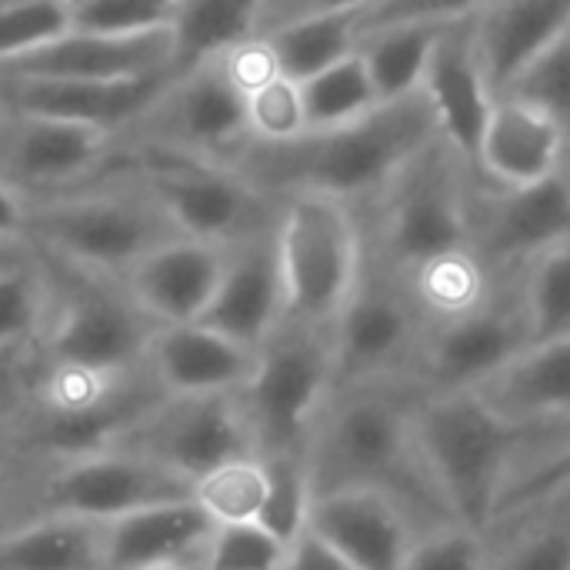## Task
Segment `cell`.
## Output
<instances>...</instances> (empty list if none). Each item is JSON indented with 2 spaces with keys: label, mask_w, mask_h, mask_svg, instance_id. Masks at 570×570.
<instances>
[{
  "label": "cell",
  "mask_w": 570,
  "mask_h": 570,
  "mask_svg": "<svg viewBox=\"0 0 570 570\" xmlns=\"http://www.w3.org/2000/svg\"><path fill=\"white\" fill-rule=\"evenodd\" d=\"M411 381L337 387L304 448L314 498L334 491H377L397 501L421 534L454 524L424 468Z\"/></svg>",
  "instance_id": "obj_1"
},
{
  "label": "cell",
  "mask_w": 570,
  "mask_h": 570,
  "mask_svg": "<svg viewBox=\"0 0 570 570\" xmlns=\"http://www.w3.org/2000/svg\"><path fill=\"white\" fill-rule=\"evenodd\" d=\"M434 137L431 104L417 90L344 127L304 130L281 144L244 140L227 157V167L277 204L314 194L361 207Z\"/></svg>",
  "instance_id": "obj_2"
},
{
  "label": "cell",
  "mask_w": 570,
  "mask_h": 570,
  "mask_svg": "<svg viewBox=\"0 0 570 570\" xmlns=\"http://www.w3.org/2000/svg\"><path fill=\"white\" fill-rule=\"evenodd\" d=\"M414 434L448 518L488 538L504 488L570 428L518 424L478 391H448L417 397Z\"/></svg>",
  "instance_id": "obj_3"
},
{
  "label": "cell",
  "mask_w": 570,
  "mask_h": 570,
  "mask_svg": "<svg viewBox=\"0 0 570 570\" xmlns=\"http://www.w3.org/2000/svg\"><path fill=\"white\" fill-rule=\"evenodd\" d=\"M180 237L167 214L124 174L30 200L27 244L87 274H127L144 254Z\"/></svg>",
  "instance_id": "obj_4"
},
{
  "label": "cell",
  "mask_w": 570,
  "mask_h": 570,
  "mask_svg": "<svg viewBox=\"0 0 570 570\" xmlns=\"http://www.w3.org/2000/svg\"><path fill=\"white\" fill-rule=\"evenodd\" d=\"M471 164L438 134L367 204L354 207L364 240L401 274L471 247Z\"/></svg>",
  "instance_id": "obj_5"
},
{
  "label": "cell",
  "mask_w": 570,
  "mask_h": 570,
  "mask_svg": "<svg viewBox=\"0 0 570 570\" xmlns=\"http://www.w3.org/2000/svg\"><path fill=\"white\" fill-rule=\"evenodd\" d=\"M110 170L134 180L174 224L180 237L230 247L257 230L277 224L281 204L250 187L237 170L220 160L160 154V150H117Z\"/></svg>",
  "instance_id": "obj_6"
},
{
  "label": "cell",
  "mask_w": 570,
  "mask_h": 570,
  "mask_svg": "<svg viewBox=\"0 0 570 570\" xmlns=\"http://www.w3.org/2000/svg\"><path fill=\"white\" fill-rule=\"evenodd\" d=\"M428 327L431 324L414 304L404 274L364 240L357 281L331 324L334 391L377 381H411Z\"/></svg>",
  "instance_id": "obj_7"
},
{
  "label": "cell",
  "mask_w": 570,
  "mask_h": 570,
  "mask_svg": "<svg viewBox=\"0 0 570 570\" xmlns=\"http://www.w3.org/2000/svg\"><path fill=\"white\" fill-rule=\"evenodd\" d=\"M361 254L364 237L351 204L314 194L281 200L277 257L284 274L287 321L331 331L357 281Z\"/></svg>",
  "instance_id": "obj_8"
},
{
  "label": "cell",
  "mask_w": 570,
  "mask_h": 570,
  "mask_svg": "<svg viewBox=\"0 0 570 570\" xmlns=\"http://www.w3.org/2000/svg\"><path fill=\"white\" fill-rule=\"evenodd\" d=\"M331 394V331L284 317L257 351L254 374L240 391L261 454H304Z\"/></svg>",
  "instance_id": "obj_9"
},
{
  "label": "cell",
  "mask_w": 570,
  "mask_h": 570,
  "mask_svg": "<svg viewBox=\"0 0 570 570\" xmlns=\"http://www.w3.org/2000/svg\"><path fill=\"white\" fill-rule=\"evenodd\" d=\"M244 140H250L244 97L230 83L220 57L177 70L114 137L117 150H160L220 164H227Z\"/></svg>",
  "instance_id": "obj_10"
},
{
  "label": "cell",
  "mask_w": 570,
  "mask_h": 570,
  "mask_svg": "<svg viewBox=\"0 0 570 570\" xmlns=\"http://www.w3.org/2000/svg\"><path fill=\"white\" fill-rule=\"evenodd\" d=\"M104 448L150 458L190 484L220 464L261 454L240 394L167 397L160 407H144Z\"/></svg>",
  "instance_id": "obj_11"
},
{
  "label": "cell",
  "mask_w": 570,
  "mask_h": 570,
  "mask_svg": "<svg viewBox=\"0 0 570 570\" xmlns=\"http://www.w3.org/2000/svg\"><path fill=\"white\" fill-rule=\"evenodd\" d=\"M531 344L521 281L511 277L481 307L428 327L411 384L421 394L474 391Z\"/></svg>",
  "instance_id": "obj_12"
},
{
  "label": "cell",
  "mask_w": 570,
  "mask_h": 570,
  "mask_svg": "<svg viewBox=\"0 0 570 570\" xmlns=\"http://www.w3.org/2000/svg\"><path fill=\"white\" fill-rule=\"evenodd\" d=\"M471 250L498 274L518 277L551 247L570 240V177L561 170L524 187H494L474 174Z\"/></svg>",
  "instance_id": "obj_13"
},
{
  "label": "cell",
  "mask_w": 570,
  "mask_h": 570,
  "mask_svg": "<svg viewBox=\"0 0 570 570\" xmlns=\"http://www.w3.org/2000/svg\"><path fill=\"white\" fill-rule=\"evenodd\" d=\"M114 164V134L7 110L0 120V184L27 200L57 197L100 180Z\"/></svg>",
  "instance_id": "obj_14"
},
{
  "label": "cell",
  "mask_w": 570,
  "mask_h": 570,
  "mask_svg": "<svg viewBox=\"0 0 570 570\" xmlns=\"http://www.w3.org/2000/svg\"><path fill=\"white\" fill-rule=\"evenodd\" d=\"M190 494L194 484L167 471L164 464L120 448H100L70 458V464L50 481L47 504L50 514L110 524L134 511L180 501Z\"/></svg>",
  "instance_id": "obj_15"
},
{
  "label": "cell",
  "mask_w": 570,
  "mask_h": 570,
  "mask_svg": "<svg viewBox=\"0 0 570 570\" xmlns=\"http://www.w3.org/2000/svg\"><path fill=\"white\" fill-rule=\"evenodd\" d=\"M284 317L287 297L274 224L227 247L224 277L200 324L247 351H261Z\"/></svg>",
  "instance_id": "obj_16"
},
{
  "label": "cell",
  "mask_w": 570,
  "mask_h": 570,
  "mask_svg": "<svg viewBox=\"0 0 570 570\" xmlns=\"http://www.w3.org/2000/svg\"><path fill=\"white\" fill-rule=\"evenodd\" d=\"M157 324L124 294L87 287L67 297L50 331L57 364L94 374H124L147 357Z\"/></svg>",
  "instance_id": "obj_17"
},
{
  "label": "cell",
  "mask_w": 570,
  "mask_h": 570,
  "mask_svg": "<svg viewBox=\"0 0 570 570\" xmlns=\"http://www.w3.org/2000/svg\"><path fill=\"white\" fill-rule=\"evenodd\" d=\"M170 70H177L170 27L140 33H97L73 27L47 47L0 63V77L53 80H130Z\"/></svg>",
  "instance_id": "obj_18"
},
{
  "label": "cell",
  "mask_w": 570,
  "mask_h": 570,
  "mask_svg": "<svg viewBox=\"0 0 570 570\" xmlns=\"http://www.w3.org/2000/svg\"><path fill=\"white\" fill-rule=\"evenodd\" d=\"M224 261L227 247L170 237L124 274V291L157 327L200 324L224 277Z\"/></svg>",
  "instance_id": "obj_19"
},
{
  "label": "cell",
  "mask_w": 570,
  "mask_h": 570,
  "mask_svg": "<svg viewBox=\"0 0 570 570\" xmlns=\"http://www.w3.org/2000/svg\"><path fill=\"white\" fill-rule=\"evenodd\" d=\"M307 531L354 570H401L421 538L411 514L377 491H334L311 501Z\"/></svg>",
  "instance_id": "obj_20"
},
{
  "label": "cell",
  "mask_w": 570,
  "mask_h": 570,
  "mask_svg": "<svg viewBox=\"0 0 570 570\" xmlns=\"http://www.w3.org/2000/svg\"><path fill=\"white\" fill-rule=\"evenodd\" d=\"M421 94L431 104L438 134L471 164H478V150L494 110V90L484 77V67L474 50L471 20L451 23L441 30L438 47L431 53Z\"/></svg>",
  "instance_id": "obj_21"
},
{
  "label": "cell",
  "mask_w": 570,
  "mask_h": 570,
  "mask_svg": "<svg viewBox=\"0 0 570 570\" xmlns=\"http://www.w3.org/2000/svg\"><path fill=\"white\" fill-rule=\"evenodd\" d=\"M570 140L538 104L504 94L494 100L474 174L494 187H524L564 170Z\"/></svg>",
  "instance_id": "obj_22"
},
{
  "label": "cell",
  "mask_w": 570,
  "mask_h": 570,
  "mask_svg": "<svg viewBox=\"0 0 570 570\" xmlns=\"http://www.w3.org/2000/svg\"><path fill=\"white\" fill-rule=\"evenodd\" d=\"M130 77V80H53V77H0L3 97L10 110L40 114L53 120H70L83 127H97L107 134H120L174 77Z\"/></svg>",
  "instance_id": "obj_23"
},
{
  "label": "cell",
  "mask_w": 570,
  "mask_h": 570,
  "mask_svg": "<svg viewBox=\"0 0 570 570\" xmlns=\"http://www.w3.org/2000/svg\"><path fill=\"white\" fill-rule=\"evenodd\" d=\"M147 361L167 397H210L240 394L254 374L257 351H247L204 324H180L154 331Z\"/></svg>",
  "instance_id": "obj_24"
},
{
  "label": "cell",
  "mask_w": 570,
  "mask_h": 570,
  "mask_svg": "<svg viewBox=\"0 0 570 570\" xmlns=\"http://www.w3.org/2000/svg\"><path fill=\"white\" fill-rule=\"evenodd\" d=\"M568 27L570 0H491L471 20V37L494 97L508 94Z\"/></svg>",
  "instance_id": "obj_25"
},
{
  "label": "cell",
  "mask_w": 570,
  "mask_h": 570,
  "mask_svg": "<svg viewBox=\"0 0 570 570\" xmlns=\"http://www.w3.org/2000/svg\"><path fill=\"white\" fill-rule=\"evenodd\" d=\"M214 521L190 498L154 504L134 511L120 521L104 524L107 570H147L164 564H194L204 561V551L214 534Z\"/></svg>",
  "instance_id": "obj_26"
},
{
  "label": "cell",
  "mask_w": 570,
  "mask_h": 570,
  "mask_svg": "<svg viewBox=\"0 0 570 570\" xmlns=\"http://www.w3.org/2000/svg\"><path fill=\"white\" fill-rule=\"evenodd\" d=\"M474 391L518 424L570 428V334L531 344Z\"/></svg>",
  "instance_id": "obj_27"
},
{
  "label": "cell",
  "mask_w": 570,
  "mask_h": 570,
  "mask_svg": "<svg viewBox=\"0 0 570 570\" xmlns=\"http://www.w3.org/2000/svg\"><path fill=\"white\" fill-rule=\"evenodd\" d=\"M0 570H107L104 524L47 514L0 534Z\"/></svg>",
  "instance_id": "obj_28"
},
{
  "label": "cell",
  "mask_w": 570,
  "mask_h": 570,
  "mask_svg": "<svg viewBox=\"0 0 570 570\" xmlns=\"http://www.w3.org/2000/svg\"><path fill=\"white\" fill-rule=\"evenodd\" d=\"M404 281L411 287L414 304L428 317V324L454 321L481 307L504 284V277H498L471 247H458L441 257H431L404 271Z\"/></svg>",
  "instance_id": "obj_29"
},
{
  "label": "cell",
  "mask_w": 570,
  "mask_h": 570,
  "mask_svg": "<svg viewBox=\"0 0 570 570\" xmlns=\"http://www.w3.org/2000/svg\"><path fill=\"white\" fill-rule=\"evenodd\" d=\"M264 0H177L170 17L174 63L187 70L257 37Z\"/></svg>",
  "instance_id": "obj_30"
},
{
  "label": "cell",
  "mask_w": 570,
  "mask_h": 570,
  "mask_svg": "<svg viewBox=\"0 0 570 570\" xmlns=\"http://www.w3.org/2000/svg\"><path fill=\"white\" fill-rule=\"evenodd\" d=\"M441 30L444 27L431 23H404L361 33L357 53L374 80L381 104H394L421 90Z\"/></svg>",
  "instance_id": "obj_31"
},
{
  "label": "cell",
  "mask_w": 570,
  "mask_h": 570,
  "mask_svg": "<svg viewBox=\"0 0 570 570\" xmlns=\"http://www.w3.org/2000/svg\"><path fill=\"white\" fill-rule=\"evenodd\" d=\"M277 67L284 77L304 83L331 63L351 57L361 40V10L357 13H324L287 23L267 33Z\"/></svg>",
  "instance_id": "obj_32"
},
{
  "label": "cell",
  "mask_w": 570,
  "mask_h": 570,
  "mask_svg": "<svg viewBox=\"0 0 570 570\" xmlns=\"http://www.w3.org/2000/svg\"><path fill=\"white\" fill-rule=\"evenodd\" d=\"M301 90H304L307 130L344 127V124L364 120L367 114L384 107L357 50L351 57L331 63L327 70L314 73L311 80H304Z\"/></svg>",
  "instance_id": "obj_33"
},
{
  "label": "cell",
  "mask_w": 570,
  "mask_h": 570,
  "mask_svg": "<svg viewBox=\"0 0 570 570\" xmlns=\"http://www.w3.org/2000/svg\"><path fill=\"white\" fill-rule=\"evenodd\" d=\"M484 570H570V518L544 511L488 534Z\"/></svg>",
  "instance_id": "obj_34"
},
{
  "label": "cell",
  "mask_w": 570,
  "mask_h": 570,
  "mask_svg": "<svg viewBox=\"0 0 570 570\" xmlns=\"http://www.w3.org/2000/svg\"><path fill=\"white\" fill-rule=\"evenodd\" d=\"M194 501L207 511L214 524L261 521L267 501V461L261 454H250L214 468L194 484Z\"/></svg>",
  "instance_id": "obj_35"
},
{
  "label": "cell",
  "mask_w": 570,
  "mask_h": 570,
  "mask_svg": "<svg viewBox=\"0 0 570 570\" xmlns=\"http://www.w3.org/2000/svg\"><path fill=\"white\" fill-rule=\"evenodd\" d=\"M521 297L528 307L531 341H554L570 334V240L551 247L521 274Z\"/></svg>",
  "instance_id": "obj_36"
},
{
  "label": "cell",
  "mask_w": 570,
  "mask_h": 570,
  "mask_svg": "<svg viewBox=\"0 0 570 570\" xmlns=\"http://www.w3.org/2000/svg\"><path fill=\"white\" fill-rule=\"evenodd\" d=\"M570 501V434L551 448L548 454L534 458L501 494L498 511H494V524L488 534L504 531L518 521H528L554 504Z\"/></svg>",
  "instance_id": "obj_37"
},
{
  "label": "cell",
  "mask_w": 570,
  "mask_h": 570,
  "mask_svg": "<svg viewBox=\"0 0 570 570\" xmlns=\"http://www.w3.org/2000/svg\"><path fill=\"white\" fill-rule=\"evenodd\" d=\"M27 247L30 244L20 240L0 257V347L27 341L43 321L47 287Z\"/></svg>",
  "instance_id": "obj_38"
},
{
  "label": "cell",
  "mask_w": 570,
  "mask_h": 570,
  "mask_svg": "<svg viewBox=\"0 0 570 570\" xmlns=\"http://www.w3.org/2000/svg\"><path fill=\"white\" fill-rule=\"evenodd\" d=\"M267 461V501L261 521L287 548L304 534L314 488L304 454H261Z\"/></svg>",
  "instance_id": "obj_39"
},
{
  "label": "cell",
  "mask_w": 570,
  "mask_h": 570,
  "mask_svg": "<svg viewBox=\"0 0 570 570\" xmlns=\"http://www.w3.org/2000/svg\"><path fill=\"white\" fill-rule=\"evenodd\" d=\"M73 30V7L63 0H3L0 3V63L47 47Z\"/></svg>",
  "instance_id": "obj_40"
},
{
  "label": "cell",
  "mask_w": 570,
  "mask_h": 570,
  "mask_svg": "<svg viewBox=\"0 0 570 570\" xmlns=\"http://www.w3.org/2000/svg\"><path fill=\"white\" fill-rule=\"evenodd\" d=\"M244 114H247L250 140L281 144V140H294L307 130L304 90L297 80H291L284 73L274 77L271 83L257 87L254 94H247Z\"/></svg>",
  "instance_id": "obj_41"
},
{
  "label": "cell",
  "mask_w": 570,
  "mask_h": 570,
  "mask_svg": "<svg viewBox=\"0 0 570 570\" xmlns=\"http://www.w3.org/2000/svg\"><path fill=\"white\" fill-rule=\"evenodd\" d=\"M287 544L264 524H217L204 551V570H284Z\"/></svg>",
  "instance_id": "obj_42"
},
{
  "label": "cell",
  "mask_w": 570,
  "mask_h": 570,
  "mask_svg": "<svg viewBox=\"0 0 570 570\" xmlns=\"http://www.w3.org/2000/svg\"><path fill=\"white\" fill-rule=\"evenodd\" d=\"M508 94L538 104L544 114H551L561 124L570 140V27L524 70V77Z\"/></svg>",
  "instance_id": "obj_43"
},
{
  "label": "cell",
  "mask_w": 570,
  "mask_h": 570,
  "mask_svg": "<svg viewBox=\"0 0 570 570\" xmlns=\"http://www.w3.org/2000/svg\"><path fill=\"white\" fill-rule=\"evenodd\" d=\"M488 561V538L461 528L444 524L421 534L401 570H484Z\"/></svg>",
  "instance_id": "obj_44"
},
{
  "label": "cell",
  "mask_w": 570,
  "mask_h": 570,
  "mask_svg": "<svg viewBox=\"0 0 570 570\" xmlns=\"http://www.w3.org/2000/svg\"><path fill=\"white\" fill-rule=\"evenodd\" d=\"M491 0H374L361 10V33L404 27V23H431L451 27L474 20Z\"/></svg>",
  "instance_id": "obj_45"
},
{
  "label": "cell",
  "mask_w": 570,
  "mask_h": 570,
  "mask_svg": "<svg viewBox=\"0 0 570 570\" xmlns=\"http://www.w3.org/2000/svg\"><path fill=\"white\" fill-rule=\"evenodd\" d=\"M177 0H83L73 7V27L97 33H140L167 27Z\"/></svg>",
  "instance_id": "obj_46"
},
{
  "label": "cell",
  "mask_w": 570,
  "mask_h": 570,
  "mask_svg": "<svg viewBox=\"0 0 570 570\" xmlns=\"http://www.w3.org/2000/svg\"><path fill=\"white\" fill-rule=\"evenodd\" d=\"M220 63L230 77V83L240 90V97L254 94L257 87L271 83L274 77H281L274 47L267 37H250L237 47H230L227 53H220Z\"/></svg>",
  "instance_id": "obj_47"
},
{
  "label": "cell",
  "mask_w": 570,
  "mask_h": 570,
  "mask_svg": "<svg viewBox=\"0 0 570 570\" xmlns=\"http://www.w3.org/2000/svg\"><path fill=\"white\" fill-rule=\"evenodd\" d=\"M374 0H264L257 17V37H267L287 23L324 17V13H357Z\"/></svg>",
  "instance_id": "obj_48"
},
{
  "label": "cell",
  "mask_w": 570,
  "mask_h": 570,
  "mask_svg": "<svg viewBox=\"0 0 570 570\" xmlns=\"http://www.w3.org/2000/svg\"><path fill=\"white\" fill-rule=\"evenodd\" d=\"M284 570H354L334 548H327L314 531L304 528V534L287 548Z\"/></svg>",
  "instance_id": "obj_49"
},
{
  "label": "cell",
  "mask_w": 570,
  "mask_h": 570,
  "mask_svg": "<svg viewBox=\"0 0 570 570\" xmlns=\"http://www.w3.org/2000/svg\"><path fill=\"white\" fill-rule=\"evenodd\" d=\"M27 214L30 200L0 184V240H27Z\"/></svg>",
  "instance_id": "obj_50"
},
{
  "label": "cell",
  "mask_w": 570,
  "mask_h": 570,
  "mask_svg": "<svg viewBox=\"0 0 570 570\" xmlns=\"http://www.w3.org/2000/svg\"><path fill=\"white\" fill-rule=\"evenodd\" d=\"M147 570H204L200 564H164V568H147Z\"/></svg>",
  "instance_id": "obj_51"
},
{
  "label": "cell",
  "mask_w": 570,
  "mask_h": 570,
  "mask_svg": "<svg viewBox=\"0 0 570 570\" xmlns=\"http://www.w3.org/2000/svg\"><path fill=\"white\" fill-rule=\"evenodd\" d=\"M548 511H561V514H568L570 518V501H564V504H554V508H548ZM541 514H544V511H541ZM518 524H521V521H518Z\"/></svg>",
  "instance_id": "obj_52"
},
{
  "label": "cell",
  "mask_w": 570,
  "mask_h": 570,
  "mask_svg": "<svg viewBox=\"0 0 570 570\" xmlns=\"http://www.w3.org/2000/svg\"><path fill=\"white\" fill-rule=\"evenodd\" d=\"M7 110H10V107H7V97H3V87H0V120L7 117Z\"/></svg>",
  "instance_id": "obj_53"
},
{
  "label": "cell",
  "mask_w": 570,
  "mask_h": 570,
  "mask_svg": "<svg viewBox=\"0 0 570 570\" xmlns=\"http://www.w3.org/2000/svg\"><path fill=\"white\" fill-rule=\"evenodd\" d=\"M564 174L570 177V150H568V160H564Z\"/></svg>",
  "instance_id": "obj_54"
},
{
  "label": "cell",
  "mask_w": 570,
  "mask_h": 570,
  "mask_svg": "<svg viewBox=\"0 0 570 570\" xmlns=\"http://www.w3.org/2000/svg\"><path fill=\"white\" fill-rule=\"evenodd\" d=\"M63 3H70V7H77V3H83V0H63Z\"/></svg>",
  "instance_id": "obj_55"
},
{
  "label": "cell",
  "mask_w": 570,
  "mask_h": 570,
  "mask_svg": "<svg viewBox=\"0 0 570 570\" xmlns=\"http://www.w3.org/2000/svg\"><path fill=\"white\" fill-rule=\"evenodd\" d=\"M0 3H3V0H0Z\"/></svg>",
  "instance_id": "obj_56"
}]
</instances>
